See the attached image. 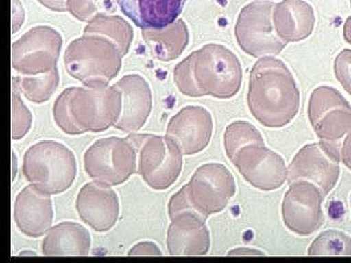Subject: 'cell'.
<instances>
[{
	"label": "cell",
	"instance_id": "cell-1",
	"mask_svg": "<svg viewBox=\"0 0 351 263\" xmlns=\"http://www.w3.org/2000/svg\"><path fill=\"white\" fill-rule=\"evenodd\" d=\"M249 110L262 125H288L300 110V93L292 73L281 60L261 58L249 79Z\"/></svg>",
	"mask_w": 351,
	"mask_h": 263
},
{
	"label": "cell",
	"instance_id": "cell-2",
	"mask_svg": "<svg viewBox=\"0 0 351 263\" xmlns=\"http://www.w3.org/2000/svg\"><path fill=\"white\" fill-rule=\"evenodd\" d=\"M122 110V95L117 87H71L58 97L53 115L68 135L100 133L114 126Z\"/></svg>",
	"mask_w": 351,
	"mask_h": 263
},
{
	"label": "cell",
	"instance_id": "cell-3",
	"mask_svg": "<svg viewBox=\"0 0 351 263\" xmlns=\"http://www.w3.org/2000/svg\"><path fill=\"white\" fill-rule=\"evenodd\" d=\"M122 55L112 41L96 34H83L69 44L64 61L71 77L86 87L108 86L119 75Z\"/></svg>",
	"mask_w": 351,
	"mask_h": 263
},
{
	"label": "cell",
	"instance_id": "cell-4",
	"mask_svg": "<svg viewBox=\"0 0 351 263\" xmlns=\"http://www.w3.org/2000/svg\"><path fill=\"white\" fill-rule=\"evenodd\" d=\"M197 97L230 99L239 93L242 82L239 60L225 46L207 44L189 56Z\"/></svg>",
	"mask_w": 351,
	"mask_h": 263
},
{
	"label": "cell",
	"instance_id": "cell-5",
	"mask_svg": "<svg viewBox=\"0 0 351 263\" xmlns=\"http://www.w3.org/2000/svg\"><path fill=\"white\" fill-rule=\"evenodd\" d=\"M22 169L27 181L51 195L68 190L77 172L73 152L54 140L32 145L25 153Z\"/></svg>",
	"mask_w": 351,
	"mask_h": 263
},
{
	"label": "cell",
	"instance_id": "cell-6",
	"mask_svg": "<svg viewBox=\"0 0 351 263\" xmlns=\"http://www.w3.org/2000/svg\"><path fill=\"white\" fill-rule=\"evenodd\" d=\"M137 152V173L149 186L164 190L174 184L182 168V153L168 137L152 134L129 135Z\"/></svg>",
	"mask_w": 351,
	"mask_h": 263
},
{
	"label": "cell",
	"instance_id": "cell-7",
	"mask_svg": "<svg viewBox=\"0 0 351 263\" xmlns=\"http://www.w3.org/2000/svg\"><path fill=\"white\" fill-rule=\"evenodd\" d=\"M84 169L91 179L119 186L137 173V152L128 138H104L84 154Z\"/></svg>",
	"mask_w": 351,
	"mask_h": 263
},
{
	"label": "cell",
	"instance_id": "cell-8",
	"mask_svg": "<svg viewBox=\"0 0 351 263\" xmlns=\"http://www.w3.org/2000/svg\"><path fill=\"white\" fill-rule=\"evenodd\" d=\"M276 4L265 0L252 2L242 9L235 25V36L240 48L252 57L278 55L287 45L274 29Z\"/></svg>",
	"mask_w": 351,
	"mask_h": 263
},
{
	"label": "cell",
	"instance_id": "cell-9",
	"mask_svg": "<svg viewBox=\"0 0 351 263\" xmlns=\"http://www.w3.org/2000/svg\"><path fill=\"white\" fill-rule=\"evenodd\" d=\"M63 46L61 34L47 25L32 27L12 44L11 64L18 73L38 75L57 68Z\"/></svg>",
	"mask_w": 351,
	"mask_h": 263
},
{
	"label": "cell",
	"instance_id": "cell-10",
	"mask_svg": "<svg viewBox=\"0 0 351 263\" xmlns=\"http://www.w3.org/2000/svg\"><path fill=\"white\" fill-rule=\"evenodd\" d=\"M184 186L191 208L205 218L223 211L237 191L232 173L219 163L200 166Z\"/></svg>",
	"mask_w": 351,
	"mask_h": 263
},
{
	"label": "cell",
	"instance_id": "cell-11",
	"mask_svg": "<svg viewBox=\"0 0 351 263\" xmlns=\"http://www.w3.org/2000/svg\"><path fill=\"white\" fill-rule=\"evenodd\" d=\"M339 161L341 152L330 142L304 145L289 165L287 181L311 182L325 197L338 182Z\"/></svg>",
	"mask_w": 351,
	"mask_h": 263
},
{
	"label": "cell",
	"instance_id": "cell-12",
	"mask_svg": "<svg viewBox=\"0 0 351 263\" xmlns=\"http://www.w3.org/2000/svg\"><path fill=\"white\" fill-rule=\"evenodd\" d=\"M308 117L317 137L336 142L351 130V105L331 87L314 90L309 99Z\"/></svg>",
	"mask_w": 351,
	"mask_h": 263
},
{
	"label": "cell",
	"instance_id": "cell-13",
	"mask_svg": "<svg viewBox=\"0 0 351 263\" xmlns=\"http://www.w3.org/2000/svg\"><path fill=\"white\" fill-rule=\"evenodd\" d=\"M322 192L311 182L299 181L290 184L284 196L282 216L288 229L308 236L324 223Z\"/></svg>",
	"mask_w": 351,
	"mask_h": 263
},
{
	"label": "cell",
	"instance_id": "cell-14",
	"mask_svg": "<svg viewBox=\"0 0 351 263\" xmlns=\"http://www.w3.org/2000/svg\"><path fill=\"white\" fill-rule=\"evenodd\" d=\"M232 162L246 181L261 190H276L287 179L288 169L285 161L265 145L244 147Z\"/></svg>",
	"mask_w": 351,
	"mask_h": 263
},
{
	"label": "cell",
	"instance_id": "cell-15",
	"mask_svg": "<svg viewBox=\"0 0 351 263\" xmlns=\"http://www.w3.org/2000/svg\"><path fill=\"white\" fill-rule=\"evenodd\" d=\"M213 133L211 114L202 107L182 108L170 119L166 137L179 147L184 155H193L206 149Z\"/></svg>",
	"mask_w": 351,
	"mask_h": 263
},
{
	"label": "cell",
	"instance_id": "cell-16",
	"mask_svg": "<svg viewBox=\"0 0 351 263\" xmlns=\"http://www.w3.org/2000/svg\"><path fill=\"white\" fill-rule=\"evenodd\" d=\"M170 219L167 234L170 255L195 257L207 255L211 245L209 230L205 223L207 218L195 210H186Z\"/></svg>",
	"mask_w": 351,
	"mask_h": 263
},
{
	"label": "cell",
	"instance_id": "cell-17",
	"mask_svg": "<svg viewBox=\"0 0 351 263\" xmlns=\"http://www.w3.org/2000/svg\"><path fill=\"white\" fill-rule=\"evenodd\" d=\"M76 210L82 221L95 231L107 232L119 219V197L108 184L88 182L76 197Z\"/></svg>",
	"mask_w": 351,
	"mask_h": 263
},
{
	"label": "cell",
	"instance_id": "cell-18",
	"mask_svg": "<svg viewBox=\"0 0 351 263\" xmlns=\"http://www.w3.org/2000/svg\"><path fill=\"white\" fill-rule=\"evenodd\" d=\"M121 92L122 110L115 128L135 133L145 125L152 108L151 87L144 77L128 75L113 84Z\"/></svg>",
	"mask_w": 351,
	"mask_h": 263
},
{
	"label": "cell",
	"instance_id": "cell-19",
	"mask_svg": "<svg viewBox=\"0 0 351 263\" xmlns=\"http://www.w3.org/2000/svg\"><path fill=\"white\" fill-rule=\"evenodd\" d=\"M53 204L51 195L34 184L25 186L15 200L14 218L20 231L32 238H38L47 233L53 223Z\"/></svg>",
	"mask_w": 351,
	"mask_h": 263
},
{
	"label": "cell",
	"instance_id": "cell-20",
	"mask_svg": "<svg viewBox=\"0 0 351 263\" xmlns=\"http://www.w3.org/2000/svg\"><path fill=\"white\" fill-rule=\"evenodd\" d=\"M120 10L142 29H163L177 21L186 0H117Z\"/></svg>",
	"mask_w": 351,
	"mask_h": 263
},
{
	"label": "cell",
	"instance_id": "cell-21",
	"mask_svg": "<svg viewBox=\"0 0 351 263\" xmlns=\"http://www.w3.org/2000/svg\"><path fill=\"white\" fill-rule=\"evenodd\" d=\"M272 18L276 34L287 43L308 38L315 21L313 7L302 0H283L276 4Z\"/></svg>",
	"mask_w": 351,
	"mask_h": 263
},
{
	"label": "cell",
	"instance_id": "cell-22",
	"mask_svg": "<svg viewBox=\"0 0 351 263\" xmlns=\"http://www.w3.org/2000/svg\"><path fill=\"white\" fill-rule=\"evenodd\" d=\"M91 247V237L84 226L73 221H64L53 226L43 242L46 257H86Z\"/></svg>",
	"mask_w": 351,
	"mask_h": 263
},
{
	"label": "cell",
	"instance_id": "cell-23",
	"mask_svg": "<svg viewBox=\"0 0 351 263\" xmlns=\"http://www.w3.org/2000/svg\"><path fill=\"white\" fill-rule=\"evenodd\" d=\"M142 34L152 54L159 61H174L189 44L188 27L181 19L163 29H143Z\"/></svg>",
	"mask_w": 351,
	"mask_h": 263
},
{
	"label": "cell",
	"instance_id": "cell-24",
	"mask_svg": "<svg viewBox=\"0 0 351 263\" xmlns=\"http://www.w3.org/2000/svg\"><path fill=\"white\" fill-rule=\"evenodd\" d=\"M84 34H96L107 38L119 48L122 57L128 54L133 41V27L120 16H96L85 27Z\"/></svg>",
	"mask_w": 351,
	"mask_h": 263
},
{
	"label": "cell",
	"instance_id": "cell-25",
	"mask_svg": "<svg viewBox=\"0 0 351 263\" xmlns=\"http://www.w3.org/2000/svg\"><path fill=\"white\" fill-rule=\"evenodd\" d=\"M223 140L226 155L230 161L244 147L252 145H265L258 129L246 121H235L226 127Z\"/></svg>",
	"mask_w": 351,
	"mask_h": 263
},
{
	"label": "cell",
	"instance_id": "cell-26",
	"mask_svg": "<svg viewBox=\"0 0 351 263\" xmlns=\"http://www.w3.org/2000/svg\"><path fill=\"white\" fill-rule=\"evenodd\" d=\"M60 76L58 68L41 75L27 76L20 82L21 91L27 100L34 103L47 101L59 86Z\"/></svg>",
	"mask_w": 351,
	"mask_h": 263
},
{
	"label": "cell",
	"instance_id": "cell-27",
	"mask_svg": "<svg viewBox=\"0 0 351 263\" xmlns=\"http://www.w3.org/2000/svg\"><path fill=\"white\" fill-rule=\"evenodd\" d=\"M314 257H351V238L338 230L321 233L308 249Z\"/></svg>",
	"mask_w": 351,
	"mask_h": 263
},
{
	"label": "cell",
	"instance_id": "cell-28",
	"mask_svg": "<svg viewBox=\"0 0 351 263\" xmlns=\"http://www.w3.org/2000/svg\"><path fill=\"white\" fill-rule=\"evenodd\" d=\"M21 78L12 77V122H11V135L13 140L24 138L32 122V115L29 108L25 107L21 99Z\"/></svg>",
	"mask_w": 351,
	"mask_h": 263
},
{
	"label": "cell",
	"instance_id": "cell-29",
	"mask_svg": "<svg viewBox=\"0 0 351 263\" xmlns=\"http://www.w3.org/2000/svg\"><path fill=\"white\" fill-rule=\"evenodd\" d=\"M117 0H68V11L75 19L90 22L96 16L117 11Z\"/></svg>",
	"mask_w": 351,
	"mask_h": 263
},
{
	"label": "cell",
	"instance_id": "cell-30",
	"mask_svg": "<svg viewBox=\"0 0 351 263\" xmlns=\"http://www.w3.org/2000/svg\"><path fill=\"white\" fill-rule=\"evenodd\" d=\"M335 75L343 89L351 95V50H343L335 61Z\"/></svg>",
	"mask_w": 351,
	"mask_h": 263
},
{
	"label": "cell",
	"instance_id": "cell-31",
	"mask_svg": "<svg viewBox=\"0 0 351 263\" xmlns=\"http://www.w3.org/2000/svg\"><path fill=\"white\" fill-rule=\"evenodd\" d=\"M128 255H162L160 249L154 242H142L135 245L128 253Z\"/></svg>",
	"mask_w": 351,
	"mask_h": 263
},
{
	"label": "cell",
	"instance_id": "cell-32",
	"mask_svg": "<svg viewBox=\"0 0 351 263\" xmlns=\"http://www.w3.org/2000/svg\"><path fill=\"white\" fill-rule=\"evenodd\" d=\"M341 158L346 167L351 170V130L348 132L341 149Z\"/></svg>",
	"mask_w": 351,
	"mask_h": 263
},
{
	"label": "cell",
	"instance_id": "cell-33",
	"mask_svg": "<svg viewBox=\"0 0 351 263\" xmlns=\"http://www.w3.org/2000/svg\"><path fill=\"white\" fill-rule=\"evenodd\" d=\"M43 6L55 12H66L68 11V0H38Z\"/></svg>",
	"mask_w": 351,
	"mask_h": 263
},
{
	"label": "cell",
	"instance_id": "cell-34",
	"mask_svg": "<svg viewBox=\"0 0 351 263\" xmlns=\"http://www.w3.org/2000/svg\"><path fill=\"white\" fill-rule=\"evenodd\" d=\"M228 255H263V253H261V251H256L255 250H253V249H246V248H242V249H235V250H233L230 251V253H228Z\"/></svg>",
	"mask_w": 351,
	"mask_h": 263
},
{
	"label": "cell",
	"instance_id": "cell-35",
	"mask_svg": "<svg viewBox=\"0 0 351 263\" xmlns=\"http://www.w3.org/2000/svg\"><path fill=\"white\" fill-rule=\"evenodd\" d=\"M343 36L346 40L351 44V17L346 20L345 27H343Z\"/></svg>",
	"mask_w": 351,
	"mask_h": 263
}]
</instances>
